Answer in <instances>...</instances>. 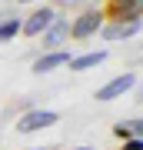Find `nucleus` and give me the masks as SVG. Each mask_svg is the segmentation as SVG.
<instances>
[{
  "label": "nucleus",
  "instance_id": "obj_6",
  "mask_svg": "<svg viewBox=\"0 0 143 150\" xmlns=\"http://www.w3.org/2000/svg\"><path fill=\"white\" fill-rule=\"evenodd\" d=\"M40 37H43V50H60V43L70 40V20H60V17H57Z\"/></svg>",
  "mask_w": 143,
  "mask_h": 150
},
{
  "label": "nucleus",
  "instance_id": "obj_11",
  "mask_svg": "<svg viewBox=\"0 0 143 150\" xmlns=\"http://www.w3.org/2000/svg\"><path fill=\"white\" fill-rule=\"evenodd\" d=\"M130 4H133V0H110V10H113V13H117V17H120V13H123V10H127V7H130Z\"/></svg>",
  "mask_w": 143,
  "mask_h": 150
},
{
  "label": "nucleus",
  "instance_id": "obj_3",
  "mask_svg": "<svg viewBox=\"0 0 143 150\" xmlns=\"http://www.w3.org/2000/svg\"><path fill=\"white\" fill-rule=\"evenodd\" d=\"M53 20H57V10H53V7H40V10H33L27 20H20V33H27V37H40Z\"/></svg>",
  "mask_w": 143,
  "mask_h": 150
},
{
  "label": "nucleus",
  "instance_id": "obj_12",
  "mask_svg": "<svg viewBox=\"0 0 143 150\" xmlns=\"http://www.w3.org/2000/svg\"><path fill=\"white\" fill-rule=\"evenodd\" d=\"M137 100H140V103H143V87H140V90H137Z\"/></svg>",
  "mask_w": 143,
  "mask_h": 150
},
{
  "label": "nucleus",
  "instance_id": "obj_15",
  "mask_svg": "<svg viewBox=\"0 0 143 150\" xmlns=\"http://www.w3.org/2000/svg\"><path fill=\"white\" fill-rule=\"evenodd\" d=\"M80 150H90V147H80Z\"/></svg>",
  "mask_w": 143,
  "mask_h": 150
},
{
  "label": "nucleus",
  "instance_id": "obj_9",
  "mask_svg": "<svg viewBox=\"0 0 143 150\" xmlns=\"http://www.w3.org/2000/svg\"><path fill=\"white\" fill-rule=\"evenodd\" d=\"M17 33H20V20H17V17H13V20H4V23H0V43L13 40Z\"/></svg>",
  "mask_w": 143,
  "mask_h": 150
},
{
  "label": "nucleus",
  "instance_id": "obj_8",
  "mask_svg": "<svg viewBox=\"0 0 143 150\" xmlns=\"http://www.w3.org/2000/svg\"><path fill=\"white\" fill-rule=\"evenodd\" d=\"M103 60H106V50H90V54L70 57V60H67V67L73 70V74H83V70H93V67H100Z\"/></svg>",
  "mask_w": 143,
  "mask_h": 150
},
{
  "label": "nucleus",
  "instance_id": "obj_1",
  "mask_svg": "<svg viewBox=\"0 0 143 150\" xmlns=\"http://www.w3.org/2000/svg\"><path fill=\"white\" fill-rule=\"evenodd\" d=\"M100 27H103V13L100 10H87V13H80L70 23V37L73 40H90V37L100 33Z\"/></svg>",
  "mask_w": 143,
  "mask_h": 150
},
{
  "label": "nucleus",
  "instance_id": "obj_5",
  "mask_svg": "<svg viewBox=\"0 0 143 150\" xmlns=\"http://www.w3.org/2000/svg\"><path fill=\"white\" fill-rule=\"evenodd\" d=\"M60 120V113L53 110H27L20 120H17V130L20 134H33V130H43V127H53Z\"/></svg>",
  "mask_w": 143,
  "mask_h": 150
},
{
  "label": "nucleus",
  "instance_id": "obj_7",
  "mask_svg": "<svg viewBox=\"0 0 143 150\" xmlns=\"http://www.w3.org/2000/svg\"><path fill=\"white\" fill-rule=\"evenodd\" d=\"M70 57H73L70 50H47V54H40L33 60V74H50V70H57V67H67Z\"/></svg>",
  "mask_w": 143,
  "mask_h": 150
},
{
  "label": "nucleus",
  "instance_id": "obj_10",
  "mask_svg": "<svg viewBox=\"0 0 143 150\" xmlns=\"http://www.w3.org/2000/svg\"><path fill=\"white\" fill-rule=\"evenodd\" d=\"M127 130H130V137L143 140V117H140V120H133V123H127Z\"/></svg>",
  "mask_w": 143,
  "mask_h": 150
},
{
  "label": "nucleus",
  "instance_id": "obj_4",
  "mask_svg": "<svg viewBox=\"0 0 143 150\" xmlns=\"http://www.w3.org/2000/svg\"><path fill=\"white\" fill-rule=\"evenodd\" d=\"M133 87H137V74H133V70H127V74L113 77L110 83H103L93 97H97V100H117V97H123L127 90H133Z\"/></svg>",
  "mask_w": 143,
  "mask_h": 150
},
{
  "label": "nucleus",
  "instance_id": "obj_13",
  "mask_svg": "<svg viewBox=\"0 0 143 150\" xmlns=\"http://www.w3.org/2000/svg\"><path fill=\"white\" fill-rule=\"evenodd\" d=\"M30 150H53V147H30Z\"/></svg>",
  "mask_w": 143,
  "mask_h": 150
},
{
  "label": "nucleus",
  "instance_id": "obj_14",
  "mask_svg": "<svg viewBox=\"0 0 143 150\" xmlns=\"http://www.w3.org/2000/svg\"><path fill=\"white\" fill-rule=\"evenodd\" d=\"M17 4H33V0H17Z\"/></svg>",
  "mask_w": 143,
  "mask_h": 150
},
{
  "label": "nucleus",
  "instance_id": "obj_2",
  "mask_svg": "<svg viewBox=\"0 0 143 150\" xmlns=\"http://www.w3.org/2000/svg\"><path fill=\"white\" fill-rule=\"evenodd\" d=\"M140 17H117L113 23H106V27H100L103 33V40H110V43H117V40H127V37H137L140 33Z\"/></svg>",
  "mask_w": 143,
  "mask_h": 150
}]
</instances>
